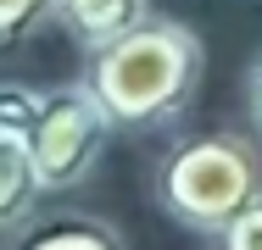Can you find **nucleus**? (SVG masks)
Here are the masks:
<instances>
[{"instance_id":"3","label":"nucleus","mask_w":262,"mask_h":250,"mask_svg":"<svg viewBox=\"0 0 262 250\" xmlns=\"http://www.w3.org/2000/svg\"><path fill=\"white\" fill-rule=\"evenodd\" d=\"M117 134V122L106 117V106L90 95V84H56V89H34V111H28V156L39 172V189L61 195L78 189L95 161L106 156Z\"/></svg>"},{"instance_id":"5","label":"nucleus","mask_w":262,"mask_h":250,"mask_svg":"<svg viewBox=\"0 0 262 250\" xmlns=\"http://www.w3.org/2000/svg\"><path fill=\"white\" fill-rule=\"evenodd\" d=\"M6 250H128V239L90 211H45V217L34 211Z\"/></svg>"},{"instance_id":"2","label":"nucleus","mask_w":262,"mask_h":250,"mask_svg":"<svg viewBox=\"0 0 262 250\" xmlns=\"http://www.w3.org/2000/svg\"><path fill=\"white\" fill-rule=\"evenodd\" d=\"M151 189H157V206L173 222L217 239L262 195V156L246 134L201 128V134H184L162 150Z\"/></svg>"},{"instance_id":"6","label":"nucleus","mask_w":262,"mask_h":250,"mask_svg":"<svg viewBox=\"0 0 262 250\" xmlns=\"http://www.w3.org/2000/svg\"><path fill=\"white\" fill-rule=\"evenodd\" d=\"M140 17H151V0H56V22L84 50L117 39V34L134 28Z\"/></svg>"},{"instance_id":"8","label":"nucleus","mask_w":262,"mask_h":250,"mask_svg":"<svg viewBox=\"0 0 262 250\" xmlns=\"http://www.w3.org/2000/svg\"><path fill=\"white\" fill-rule=\"evenodd\" d=\"M217 250H262V195L217 234Z\"/></svg>"},{"instance_id":"1","label":"nucleus","mask_w":262,"mask_h":250,"mask_svg":"<svg viewBox=\"0 0 262 250\" xmlns=\"http://www.w3.org/2000/svg\"><path fill=\"white\" fill-rule=\"evenodd\" d=\"M201 72H207V50L195 39V28L151 11L134 28H123L117 39L90 50L84 84L123 134V128L179 122L201 89Z\"/></svg>"},{"instance_id":"7","label":"nucleus","mask_w":262,"mask_h":250,"mask_svg":"<svg viewBox=\"0 0 262 250\" xmlns=\"http://www.w3.org/2000/svg\"><path fill=\"white\" fill-rule=\"evenodd\" d=\"M56 17V0H0V50H17Z\"/></svg>"},{"instance_id":"4","label":"nucleus","mask_w":262,"mask_h":250,"mask_svg":"<svg viewBox=\"0 0 262 250\" xmlns=\"http://www.w3.org/2000/svg\"><path fill=\"white\" fill-rule=\"evenodd\" d=\"M28 111H34L28 84H0V228H11V234L45 200L34 156H28Z\"/></svg>"},{"instance_id":"9","label":"nucleus","mask_w":262,"mask_h":250,"mask_svg":"<svg viewBox=\"0 0 262 250\" xmlns=\"http://www.w3.org/2000/svg\"><path fill=\"white\" fill-rule=\"evenodd\" d=\"M246 122H251V139L262 145V45L246 61Z\"/></svg>"}]
</instances>
